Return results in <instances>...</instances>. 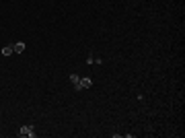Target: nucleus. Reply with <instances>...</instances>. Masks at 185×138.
Listing matches in <instances>:
<instances>
[{"label":"nucleus","instance_id":"nucleus-5","mask_svg":"<svg viewBox=\"0 0 185 138\" xmlns=\"http://www.w3.org/2000/svg\"><path fill=\"white\" fill-rule=\"evenodd\" d=\"M78 80H80V76H78V74H70V83H74V85H76Z\"/></svg>","mask_w":185,"mask_h":138},{"label":"nucleus","instance_id":"nucleus-3","mask_svg":"<svg viewBox=\"0 0 185 138\" xmlns=\"http://www.w3.org/2000/svg\"><path fill=\"white\" fill-rule=\"evenodd\" d=\"M13 50H15L17 54H21V52H25V43H23V41H19V43H13Z\"/></svg>","mask_w":185,"mask_h":138},{"label":"nucleus","instance_id":"nucleus-4","mask_svg":"<svg viewBox=\"0 0 185 138\" xmlns=\"http://www.w3.org/2000/svg\"><path fill=\"white\" fill-rule=\"evenodd\" d=\"M13 52H15V50H13V46H4V48H2V56H11Z\"/></svg>","mask_w":185,"mask_h":138},{"label":"nucleus","instance_id":"nucleus-1","mask_svg":"<svg viewBox=\"0 0 185 138\" xmlns=\"http://www.w3.org/2000/svg\"><path fill=\"white\" fill-rule=\"evenodd\" d=\"M90 87H92V80H90L88 76L80 78V80H78V83L74 85V89H76V91H82V89H90Z\"/></svg>","mask_w":185,"mask_h":138},{"label":"nucleus","instance_id":"nucleus-2","mask_svg":"<svg viewBox=\"0 0 185 138\" xmlns=\"http://www.w3.org/2000/svg\"><path fill=\"white\" fill-rule=\"evenodd\" d=\"M19 134H21V136H25V138H33V136H35V132H33V126H23Z\"/></svg>","mask_w":185,"mask_h":138}]
</instances>
